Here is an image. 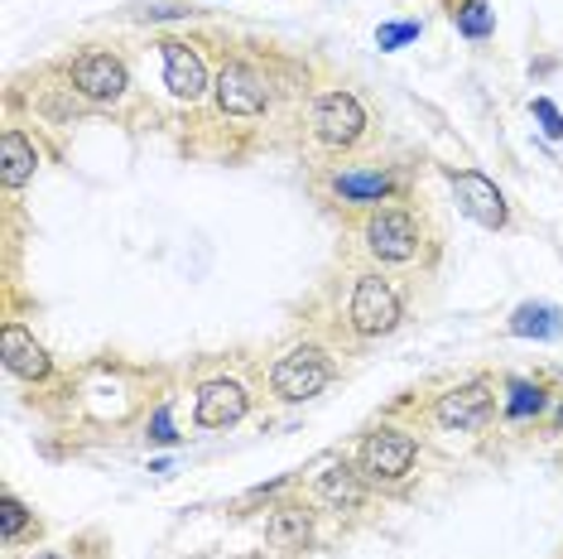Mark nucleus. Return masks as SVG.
Returning <instances> with one entry per match:
<instances>
[{
	"instance_id": "obj_1",
	"label": "nucleus",
	"mask_w": 563,
	"mask_h": 559,
	"mask_svg": "<svg viewBox=\"0 0 563 559\" xmlns=\"http://www.w3.org/2000/svg\"><path fill=\"white\" fill-rule=\"evenodd\" d=\"M405 319V299H400V289H395V280L390 275H380V271H366V275H356V285H352V299H347V328L356 338H386L395 333Z\"/></svg>"
},
{
	"instance_id": "obj_2",
	"label": "nucleus",
	"mask_w": 563,
	"mask_h": 559,
	"mask_svg": "<svg viewBox=\"0 0 563 559\" xmlns=\"http://www.w3.org/2000/svg\"><path fill=\"white\" fill-rule=\"evenodd\" d=\"M415 463H419V439L400 425H376L362 439V449H356V468H362V478L376 482V487L405 482L415 473Z\"/></svg>"
},
{
	"instance_id": "obj_3",
	"label": "nucleus",
	"mask_w": 563,
	"mask_h": 559,
	"mask_svg": "<svg viewBox=\"0 0 563 559\" xmlns=\"http://www.w3.org/2000/svg\"><path fill=\"white\" fill-rule=\"evenodd\" d=\"M332 372H338V366H332L328 348H318V342H294L271 366V391H275V401H289V405L313 401L332 381Z\"/></svg>"
},
{
	"instance_id": "obj_4",
	"label": "nucleus",
	"mask_w": 563,
	"mask_h": 559,
	"mask_svg": "<svg viewBox=\"0 0 563 559\" xmlns=\"http://www.w3.org/2000/svg\"><path fill=\"white\" fill-rule=\"evenodd\" d=\"M362 241L366 251L376 261H390V265H405L419 256V246H424V227L409 208L400 202H386V208H371L366 222H362Z\"/></svg>"
},
{
	"instance_id": "obj_5",
	"label": "nucleus",
	"mask_w": 563,
	"mask_h": 559,
	"mask_svg": "<svg viewBox=\"0 0 563 559\" xmlns=\"http://www.w3.org/2000/svg\"><path fill=\"white\" fill-rule=\"evenodd\" d=\"M366 107H362V97L347 92V87H332V92H323L313 101V111H309V131L318 145H328V150H352V145H362L366 140Z\"/></svg>"
},
{
	"instance_id": "obj_6",
	"label": "nucleus",
	"mask_w": 563,
	"mask_h": 559,
	"mask_svg": "<svg viewBox=\"0 0 563 559\" xmlns=\"http://www.w3.org/2000/svg\"><path fill=\"white\" fill-rule=\"evenodd\" d=\"M68 87L82 101H92V107H117L125 97V87H131V73H125V63L117 54H107V48H82V54L68 63Z\"/></svg>"
},
{
	"instance_id": "obj_7",
	"label": "nucleus",
	"mask_w": 563,
	"mask_h": 559,
	"mask_svg": "<svg viewBox=\"0 0 563 559\" xmlns=\"http://www.w3.org/2000/svg\"><path fill=\"white\" fill-rule=\"evenodd\" d=\"M492 415H496V381L492 376H472L433 405V419H439L448 435H482V429L492 425Z\"/></svg>"
},
{
	"instance_id": "obj_8",
	"label": "nucleus",
	"mask_w": 563,
	"mask_h": 559,
	"mask_svg": "<svg viewBox=\"0 0 563 559\" xmlns=\"http://www.w3.org/2000/svg\"><path fill=\"white\" fill-rule=\"evenodd\" d=\"M217 107H222V117H232V121L265 117V107H271V78H265L261 63H251V58L227 63L222 78H217Z\"/></svg>"
},
{
	"instance_id": "obj_9",
	"label": "nucleus",
	"mask_w": 563,
	"mask_h": 559,
	"mask_svg": "<svg viewBox=\"0 0 563 559\" xmlns=\"http://www.w3.org/2000/svg\"><path fill=\"white\" fill-rule=\"evenodd\" d=\"M159 58H164V87H169V97L174 101H202L208 97V63H202V48L198 44H188V40H164L159 44Z\"/></svg>"
},
{
	"instance_id": "obj_10",
	"label": "nucleus",
	"mask_w": 563,
	"mask_h": 559,
	"mask_svg": "<svg viewBox=\"0 0 563 559\" xmlns=\"http://www.w3.org/2000/svg\"><path fill=\"white\" fill-rule=\"evenodd\" d=\"M448 184H453V194H457V208H463L477 227H486V232H501V227L510 222L506 194L492 179H486V174H477V169H453V174H448Z\"/></svg>"
},
{
	"instance_id": "obj_11",
	"label": "nucleus",
	"mask_w": 563,
	"mask_h": 559,
	"mask_svg": "<svg viewBox=\"0 0 563 559\" xmlns=\"http://www.w3.org/2000/svg\"><path fill=\"white\" fill-rule=\"evenodd\" d=\"M246 386L241 381H208V386L198 391V401H194V419H198V429H227V425H236L241 415H246Z\"/></svg>"
},
{
	"instance_id": "obj_12",
	"label": "nucleus",
	"mask_w": 563,
	"mask_h": 559,
	"mask_svg": "<svg viewBox=\"0 0 563 559\" xmlns=\"http://www.w3.org/2000/svg\"><path fill=\"white\" fill-rule=\"evenodd\" d=\"M332 194L352 208H386L395 198V174L390 169H338L332 174Z\"/></svg>"
},
{
	"instance_id": "obj_13",
	"label": "nucleus",
	"mask_w": 563,
	"mask_h": 559,
	"mask_svg": "<svg viewBox=\"0 0 563 559\" xmlns=\"http://www.w3.org/2000/svg\"><path fill=\"white\" fill-rule=\"evenodd\" d=\"M313 497L328 506V512H356L366 502V478L362 468L352 463H328L323 473L313 478Z\"/></svg>"
},
{
	"instance_id": "obj_14",
	"label": "nucleus",
	"mask_w": 563,
	"mask_h": 559,
	"mask_svg": "<svg viewBox=\"0 0 563 559\" xmlns=\"http://www.w3.org/2000/svg\"><path fill=\"white\" fill-rule=\"evenodd\" d=\"M0 348H5V372L10 376H24V381H44L54 372V362H48V352L34 342L30 328L20 324H5V333H0Z\"/></svg>"
},
{
	"instance_id": "obj_15",
	"label": "nucleus",
	"mask_w": 563,
	"mask_h": 559,
	"mask_svg": "<svg viewBox=\"0 0 563 559\" xmlns=\"http://www.w3.org/2000/svg\"><path fill=\"white\" fill-rule=\"evenodd\" d=\"M34 164H40V155H34V140L20 131V125H5V135H0V179H5V188L15 194L20 184H30Z\"/></svg>"
},
{
	"instance_id": "obj_16",
	"label": "nucleus",
	"mask_w": 563,
	"mask_h": 559,
	"mask_svg": "<svg viewBox=\"0 0 563 559\" xmlns=\"http://www.w3.org/2000/svg\"><path fill=\"white\" fill-rule=\"evenodd\" d=\"M506 328L516 338H554L563 333V309H554V304H520Z\"/></svg>"
},
{
	"instance_id": "obj_17",
	"label": "nucleus",
	"mask_w": 563,
	"mask_h": 559,
	"mask_svg": "<svg viewBox=\"0 0 563 559\" xmlns=\"http://www.w3.org/2000/svg\"><path fill=\"white\" fill-rule=\"evenodd\" d=\"M549 410V391H544V381H510L506 386V415L510 419H540Z\"/></svg>"
},
{
	"instance_id": "obj_18",
	"label": "nucleus",
	"mask_w": 563,
	"mask_h": 559,
	"mask_svg": "<svg viewBox=\"0 0 563 559\" xmlns=\"http://www.w3.org/2000/svg\"><path fill=\"white\" fill-rule=\"evenodd\" d=\"M453 24L467 34V40H486V34L496 30L492 6H486V0H453Z\"/></svg>"
},
{
	"instance_id": "obj_19",
	"label": "nucleus",
	"mask_w": 563,
	"mask_h": 559,
	"mask_svg": "<svg viewBox=\"0 0 563 559\" xmlns=\"http://www.w3.org/2000/svg\"><path fill=\"white\" fill-rule=\"evenodd\" d=\"M271 540L275 545H303L309 540V520H303V512H275V520H271Z\"/></svg>"
},
{
	"instance_id": "obj_20",
	"label": "nucleus",
	"mask_w": 563,
	"mask_h": 559,
	"mask_svg": "<svg viewBox=\"0 0 563 559\" xmlns=\"http://www.w3.org/2000/svg\"><path fill=\"white\" fill-rule=\"evenodd\" d=\"M30 520H34V512H24V502L15 497V492H5V497H0V526H5V545H15Z\"/></svg>"
},
{
	"instance_id": "obj_21",
	"label": "nucleus",
	"mask_w": 563,
	"mask_h": 559,
	"mask_svg": "<svg viewBox=\"0 0 563 559\" xmlns=\"http://www.w3.org/2000/svg\"><path fill=\"white\" fill-rule=\"evenodd\" d=\"M534 117L544 121V135H549V140H563V111H559L549 97H534Z\"/></svg>"
},
{
	"instance_id": "obj_22",
	"label": "nucleus",
	"mask_w": 563,
	"mask_h": 559,
	"mask_svg": "<svg viewBox=\"0 0 563 559\" xmlns=\"http://www.w3.org/2000/svg\"><path fill=\"white\" fill-rule=\"evenodd\" d=\"M415 34H419V24H415V20H409V24H386V30L376 34V44H380V48H400V44L415 40Z\"/></svg>"
},
{
	"instance_id": "obj_23",
	"label": "nucleus",
	"mask_w": 563,
	"mask_h": 559,
	"mask_svg": "<svg viewBox=\"0 0 563 559\" xmlns=\"http://www.w3.org/2000/svg\"><path fill=\"white\" fill-rule=\"evenodd\" d=\"M554 425H559V429H563V401H559V415H554Z\"/></svg>"
},
{
	"instance_id": "obj_24",
	"label": "nucleus",
	"mask_w": 563,
	"mask_h": 559,
	"mask_svg": "<svg viewBox=\"0 0 563 559\" xmlns=\"http://www.w3.org/2000/svg\"><path fill=\"white\" fill-rule=\"evenodd\" d=\"M34 559H63V555H34Z\"/></svg>"
}]
</instances>
